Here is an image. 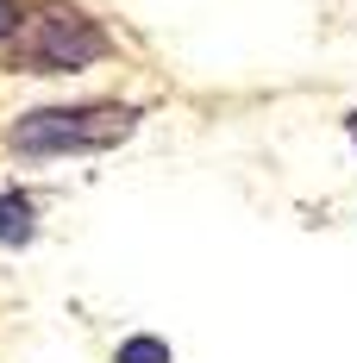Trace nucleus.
Listing matches in <instances>:
<instances>
[{"instance_id":"1","label":"nucleus","mask_w":357,"mask_h":363,"mask_svg":"<svg viewBox=\"0 0 357 363\" xmlns=\"http://www.w3.org/2000/svg\"><path fill=\"white\" fill-rule=\"evenodd\" d=\"M144 113L132 101H82V107H32L6 125V150L19 157H88L138 132Z\"/></svg>"},{"instance_id":"2","label":"nucleus","mask_w":357,"mask_h":363,"mask_svg":"<svg viewBox=\"0 0 357 363\" xmlns=\"http://www.w3.org/2000/svg\"><path fill=\"white\" fill-rule=\"evenodd\" d=\"M6 50H13V69L75 75V69H88V63L107 57V32H101L82 6H70V0H44V6H32V13H19Z\"/></svg>"},{"instance_id":"3","label":"nucleus","mask_w":357,"mask_h":363,"mask_svg":"<svg viewBox=\"0 0 357 363\" xmlns=\"http://www.w3.org/2000/svg\"><path fill=\"white\" fill-rule=\"evenodd\" d=\"M38 238V207L26 188H0V251H26Z\"/></svg>"},{"instance_id":"4","label":"nucleus","mask_w":357,"mask_h":363,"mask_svg":"<svg viewBox=\"0 0 357 363\" xmlns=\"http://www.w3.org/2000/svg\"><path fill=\"white\" fill-rule=\"evenodd\" d=\"M113 363H170V345H163L157 332H138V338H126V345L113 351Z\"/></svg>"},{"instance_id":"5","label":"nucleus","mask_w":357,"mask_h":363,"mask_svg":"<svg viewBox=\"0 0 357 363\" xmlns=\"http://www.w3.org/2000/svg\"><path fill=\"white\" fill-rule=\"evenodd\" d=\"M13 26H19V6H13V0H0V38H13Z\"/></svg>"},{"instance_id":"6","label":"nucleus","mask_w":357,"mask_h":363,"mask_svg":"<svg viewBox=\"0 0 357 363\" xmlns=\"http://www.w3.org/2000/svg\"><path fill=\"white\" fill-rule=\"evenodd\" d=\"M345 132H351V138H357V113H345Z\"/></svg>"}]
</instances>
